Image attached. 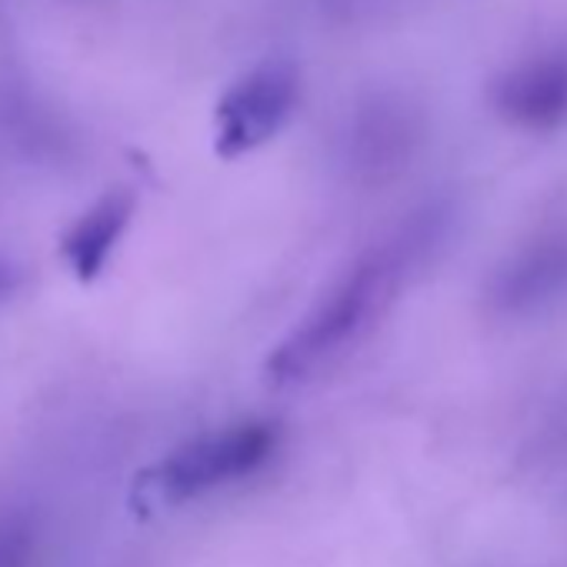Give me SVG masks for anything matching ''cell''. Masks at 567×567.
Wrapping results in <instances>:
<instances>
[{
	"label": "cell",
	"mask_w": 567,
	"mask_h": 567,
	"mask_svg": "<svg viewBox=\"0 0 567 567\" xmlns=\"http://www.w3.org/2000/svg\"><path fill=\"white\" fill-rule=\"evenodd\" d=\"M484 301L501 318H534L567 301V230L520 244L491 274Z\"/></svg>",
	"instance_id": "277c9868"
},
{
	"label": "cell",
	"mask_w": 567,
	"mask_h": 567,
	"mask_svg": "<svg viewBox=\"0 0 567 567\" xmlns=\"http://www.w3.org/2000/svg\"><path fill=\"white\" fill-rule=\"evenodd\" d=\"M417 144L421 117L398 97H371L368 104H361L344 134L348 164L378 181L408 167Z\"/></svg>",
	"instance_id": "8992f818"
},
{
	"label": "cell",
	"mask_w": 567,
	"mask_h": 567,
	"mask_svg": "<svg viewBox=\"0 0 567 567\" xmlns=\"http://www.w3.org/2000/svg\"><path fill=\"white\" fill-rule=\"evenodd\" d=\"M134 214V197L127 190H111L97 204H91L64 234L61 257L81 280H97L107 267L111 254L117 250L127 224Z\"/></svg>",
	"instance_id": "52a82bcc"
},
{
	"label": "cell",
	"mask_w": 567,
	"mask_h": 567,
	"mask_svg": "<svg viewBox=\"0 0 567 567\" xmlns=\"http://www.w3.org/2000/svg\"><path fill=\"white\" fill-rule=\"evenodd\" d=\"M38 527L24 514L0 517V567H34Z\"/></svg>",
	"instance_id": "ba28073f"
},
{
	"label": "cell",
	"mask_w": 567,
	"mask_h": 567,
	"mask_svg": "<svg viewBox=\"0 0 567 567\" xmlns=\"http://www.w3.org/2000/svg\"><path fill=\"white\" fill-rule=\"evenodd\" d=\"M494 111L517 131L547 134L567 124V44L514 61L491 84Z\"/></svg>",
	"instance_id": "5b68a950"
},
{
	"label": "cell",
	"mask_w": 567,
	"mask_h": 567,
	"mask_svg": "<svg viewBox=\"0 0 567 567\" xmlns=\"http://www.w3.org/2000/svg\"><path fill=\"white\" fill-rule=\"evenodd\" d=\"M11 288H14V270L8 264H0V298L11 295Z\"/></svg>",
	"instance_id": "9c48e42d"
},
{
	"label": "cell",
	"mask_w": 567,
	"mask_h": 567,
	"mask_svg": "<svg viewBox=\"0 0 567 567\" xmlns=\"http://www.w3.org/2000/svg\"><path fill=\"white\" fill-rule=\"evenodd\" d=\"M274 447H277L274 424L264 421L230 424L224 431H210L181 444L147 474V484L161 501L181 504L254 474L260 464H267Z\"/></svg>",
	"instance_id": "7a4b0ae2"
},
{
	"label": "cell",
	"mask_w": 567,
	"mask_h": 567,
	"mask_svg": "<svg viewBox=\"0 0 567 567\" xmlns=\"http://www.w3.org/2000/svg\"><path fill=\"white\" fill-rule=\"evenodd\" d=\"M444 230L447 210L424 207L411 214L394 234L371 244L331 284L311 315L274 348L267 358V378L274 384H301L341 361L391 311L411 277L441 247Z\"/></svg>",
	"instance_id": "6da1fadb"
},
{
	"label": "cell",
	"mask_w": 567,
	"mask_h": 567,
	"mask_svg": "<svg viewBox=\"0 0 567 567\" xmlns=\"http://www.w3.org/2000/svg\"><path fill=\"white\" fill-rule=\"evenodd\" d=\"M301 101V74L291 61H264L247 71L227 94L217 101L214 111V147L220 157L234 161L244 157L291 121Z\"/></svg>",
	"instance_id": "3957f363"
}]
</instances>
